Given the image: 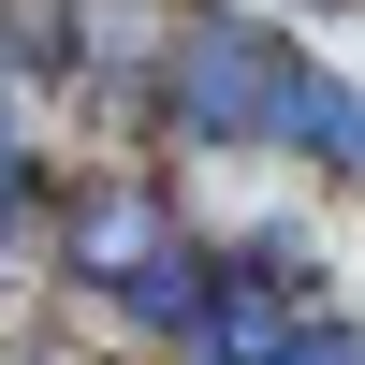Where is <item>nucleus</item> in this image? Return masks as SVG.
I'll return each mask as SVG.
<instances>
[{"label":"nucleus","instance_id":"1","mask_svg":"<svg viewBox=\"0 0 365 365\" xmlns=\"http://www.w3.org/2000/svg\"><path fill=\"white\" fill-rule=\"evenodd\" d=\"M161 88H175V132H205V146H249V132H278L292 44H278V29H249V15H190V29L161 44Z\"/></svg>","mask_w":365,"mask_h":365}]
</instances>
